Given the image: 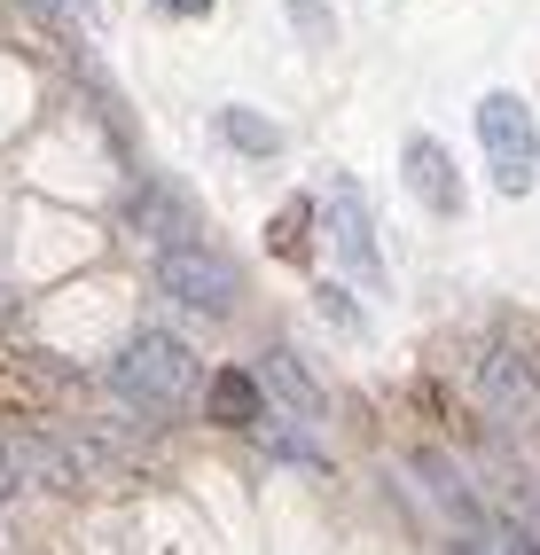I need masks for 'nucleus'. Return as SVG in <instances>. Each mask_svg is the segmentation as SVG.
<instances>
[{"label": "nucleus", "mask_w": 540, "mask_h": 555, "mask_svg": "<svg viewBox=\"0 0 540 555\" xmlns=\"http://www.w3.org/2000/svg\"><path fill=\"white\" fill-rule=\"evenodd\" d=\"M250 376H259V391H282V406H291L298 423H321V415H330V391H321V376H313L291 345H274L259 367H250Z\"/></svg>", "instance_id": "0eeeda50"}, {"label": "nucleus", "mask_w": 540, "mask_h": 555, "mask_svg": "<svg viewBox=\"0 0 540 555\" xmlns=\"http://www.w3.org/2000/svg\"><path fill=\"white\" fill-rule=\"evenodd\" d=\"M478 150H486V180H493L501 196H532L540 189V133H532L525 94L493 87L478 102Z\"/></svg>", "instance_id": "7ed1b4c3"}, {"label": "nucleus", "mask_w": 540, "mask_h": 555, "mask_svg": "<svg viewBox=\"0 0 540 555\" xmlns=\"http://www.w3.org/2000/svg\"><path fill=\"white\" fill-rule=\"evenodd\" d=\"M462 384H471V406L493 423V430H532L540 423V376L517 345L501 337H478L462 352Z\"/></svg>", "instance_id": "f03ea898"}, {"label": "nucleus", "mask_w": 540, "mask_h": 555, "mask_svg": "<svg viewBox=\"0 0 540 555\" xmlns=\"http://www.w3.org/2000/svg\"><path fill=\"white\" fill-rule=\"evenodd\" d=\"M501 555H540V532H525V525H510V532H501Z\"/></svg>", "instance_id": "2eb2a0df"}, {"label": "nucleus", "mask_w": 540, "mask_h": 555, "mask_svg": "<svg viewBox=\"0 0 540 555\" xmlns=\"http://www.w3.org/2000/svg\"><path fill=\"white\" fill-rule=\"evenodd\" d=\"M220 133L235 150H250V157H282V126L259 118V109H220Z\"/></svg>", "instance_id": "9d476101"}, {"label": "nucleus", "mask_w": 540, "mask_h": 555, "mask_svg": "<svg viewBox=\"0 0 540 555\" xmlns=\"http://www.w3.org/2000/svg\"><path fill=\"white\" fill-rule=\"evenodd\" d=\"M150 9H165V16H211V0H150Z\"/></svg>", "instance_id": "dca6fc26"}, {"label": "nucleus", "mask_w": 540, "mask_h": 555, "mask_svg": "<svg viewBox=\"0 0 540 555\" xmlns=\"http://www.w3.org/2000/svg\"><path fill=\"white\" fill-rule=\"evenodd\" d=\"M157 289H165L172 306L220 321V313H235V298H243V274L228 267L220 250H204V243H172V250H157Z\"/></svg>", "instance_id": "20e7f679"}, {"label": "nucleus", "mask_w": 540, "mask_h": 555, "mask_svg": "<svg viewBox=\"0 0 540 555\" xmlns=\"http://www.w3.org/2000/svg\"><path fill=\"white\" fill-rule=\"evenodd\" d=\"M454 555H478V540H462V547H454Z\"/></svg>", "instance_id": "f3484780"}, {"label": "nucleus", "mask_w": 540, "mask_h": 555, "mask_svg": "<svg viewBox=\"0 0 540 555\" xmlns=\"http://www.w3.org/2000/svg\"><path fill=\"white\" fill-rule=\"evenodd\" d=\"M313 298H321V313H330L337 328H360V306L345 298V282H321V289H313Z\"/></svg>", "instance_id": "ddd939ff"}, {"label": "nucleus", "mask_w": 540, "mask_h": 555, "mask_svg": "<svg viewBox=\"0 0 540 555\" xmlns=\"http://www.w3.org/2000/svg\"><path fill=\"white\" fill-rule=\"evenodd\" d=\"M313 228H321L313 204H306V196H291V204L274 211V228H267V250H274V258H306V250H313Z\"/></svg>", "instance_id": "1a4fd4ad"}, {"label": "nucleus", "mask_w": 540, "mask_h": 555, "mask_svg": "<svg viewBox=\"0 0 540 555\" xmlns=\"http://www.w3.org/2000/svg\"><path fill=\"white\" fill-rule=\"evenodd\" d=\"M204 384V367L189 352V337H172V328H141V337L111 360V391L141 415H172L180 399Z\"/></svg>", "instance_id": "f257e3e1"}, {"label": "nucleus", "mask_w": 540, "mask_h": 555, "mask_svg": "<svg viewBox=\"0 0 540 555\" xmlns=\"http://www.w3.org/2000/svg\"><path fill=\"white\" fill-rule=\"evenodd\" d=\"M415 469H423V477H430V493H439V501H447V508H454V516H478V501H471V486H462V469H454V462H447V454H423V462H415Z\"/></svg>", "instance_id": "f8f14e48"}, {"label": "nucleus", "mask_w": 540, "mask_h": 555, "mask_svg": "<svg viewBox=\"0 0 540 555\" xmlns=\"http://www.w3.org/2000/svg\"><path fill=\"white\" fill-rule=\"evenodd\" d=\"M313 219L330 228V250L345 258V274H360V289H384V250H376V211L360 196V180H330L313 204Z\"/></svg>", "instance_id": "39448f33"}, {"label": "nucleus", "mask_w": 540, "mask_h": 555, "mask_svg": "<svg viewBox=\"0 0 540 555\" xmlns=\"http://www.w3.org/2000/svg\"><path fill=\"white\" fill-rule=\"evenodd\" d=\"M400 180H408V196H415L423 211H439V219L462 211V172H454V157H447V141H439V133H408Z\"/></svg>", "instance_id": "423d86ee"}, {"label": "nucleus", "mask_w": 540, "mask_h": 555, "mask_svg": "<svg viewBox=\"0 0 540 555\" xmlns=\"http://www.w3.org/2000/svg\"><path fill=\"white\" fill-rule=\"evenodd\" d=\"M259 438L282 454V462H306V469H330V454H321V438H313V423H259Z\"/></svg>", "instance_id": "9b49d317"}, {"label": "nucleus", "mask_w": 540, "mask_h": 555, "mask_svg": "<svg viewBox=\"0 0 540 555\" xmlns=\"http://www.w3.org/2000/svg\"><path fill=\"white\" fill-rule=\"evenodd\" d=\"M291 24H306L313 40H330V9H321V0H291Z\"/></svg>", "instance_id": "4468645a"}, {"label": "nucleus", "mask_w": 540, "mask_h": 555, "mask_svg": "<svg viewBox=\"0 0 540 555\" xmlns=\"http://www.w3.org/2000/svg\"><path fill=\"white\" fill-rule=\"evenodd\" d=\"M204 415L220 423V430H259L274 406H267V391H259V376H250V367H220V376L204 384Z\"/></svg>", "instance_id": "6e6552de"}]
</instances>
